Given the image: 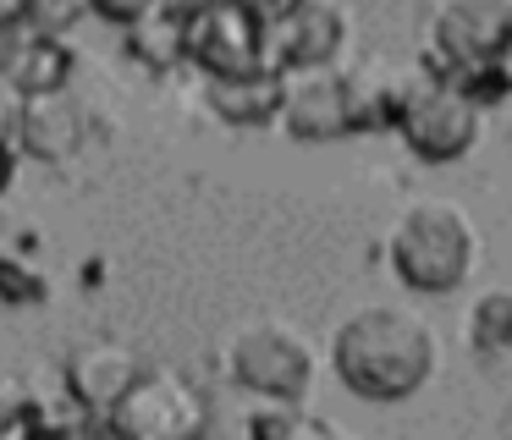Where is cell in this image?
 Instances as JSON below:
<instances>
[{"instance_id":"6da1fadb","label":"cell","mask_w":512,"mask_h":440,"mask_svg":"<svg viewBox=\"0 0 512 440\" xmlns=\"http://www.w3.org/2000/svg\"><path fill=\"white\" fill-rule=\"evenodd\" d=\"M336 374L364 402H402L435 374V336L408 308H358L336 330Z\"/></svg>"},{"instance_id":"7a4b0ae2","label":"cell","mask_w":512,"mask_h":440,"mask_svg":"<svg viewBox=\"0 0 512 440\" xmlns=\"http://www.w3.org/2000/svg\"><path fill=\"white\" fill-rule=\"evenodd\" d=\"M391 270L402 286L424 297L457 292L474 270V226L452 198H419L402 209V220L391 226Z\"/></svg>"},{"instance_id":"3957f363","label":"cell","mask_w":512,"mask_h":440,"mask_svg":"<svg viewBox=\"0 0 512 440\" xmlns=\"http://www.w3.org/2000/svg\"><path fill=\"white\" fill-rule=\"evenodd\" d=\"M105 429L122 440H193L210 429V413L177 369H138L105 407Z\"/></svg>"},{"instance_id":"277c9868","label":"cell","mask_w":512,"mask_h":440,"mask_svg":"<svg viewBox=\"0 0 512 440\" xmlns=\"http://www.w3.org/2000/svg\"><path fill=\"white\" fill-rule=\"evenodd\" d=\"M479 116L485 110L474 105L468 94H457L441 72H408V88H402V105L391 127L402 132L419 160H457V154L474 149L479 138Z\"/></svg>"},{"instance_id":"5b68a950","label":"cell","mask_w":512,"mask_h":440,"mask_svg":"<svg viewBox=\"0 0 512 440\" xmlns=\"http://www.w3.org/2000/svg\"><path fill=\"white\" fill-rule=\"evenodd\" d=\"M232 380L254 396H270V402H303L314 385V352L309 341L298 336L281 319H254L232 336Z\"/></svg>"},{"instance_id":"8992f818","label":"cell","mask_w":512,"mask_h":440,"mask_svg":"<svg viewBox=\"0 0 512 440\" xmlns=\"http://www.w3.org/2000/svg\"><path fill=\"white\" fill-rule=\"evenodd\" d=\"M188 61L204 66L210 77L265 66V11L254 0H193Z\"/></svg>"},{"instance_id":"52a82bcc","label":"cell","mask_w":512,"mask_h":440,"mask_svg":"<svg viewBox=\"0 0 512 440\" xmlns=\"http://www.w3.org/2000/svg\"><path fill=\"white\" fill-rule=\"evenodd\" d=\"M276 121L303 143L353 138V83H347V66L320 61V66L281 72V116Z\"/></svg>"},{"instance_id":"ba28073f","label":"cell","mask_w":512,"mask_h":440,"mask_svg":"<svg viewBox=\"0 0 512 440\" xmlns=\"http://www.w3.org/2000/svg\"><path fill=\"white\" fill-rule=\"evenodd\" d=\"M512 55V0H446L430 22L435 72L463 61H501Z\"/></svg>"},{"instance_id":"9c48e42d","label":"cell","mask_w":512,"mask_h":440,"mask_svg":"<svg viewBox=\"0 0 512 440\" xmlns=\"http://www.w3.org/2000/svg\"><path fill=\"white\" fill-rule=\"evenodd\" d=\"M342 44L347 22L331 0H292L281 11H265V66H276V72L336 61Z\"/></svg>"},{"instance_id":"30bf717a","label":"cell","mask_w":512,"mask_h":440,"mask_svg":"<svg viewBox=\"0 0 512 440\" xmlns=\"http://www.w3.org/2000/svg\"><path fill=\"white\" fill-rule=\"evenodd\" d=\"M83 110L72 105L67 88H56V94H28L23 99V116H17V143H23V154H34V160H72V154L83 149Z\"/></svg>"},{"instance_id":"8fae6325","label":"cell","mask_w":512,"mask_h":440,"mask_svg":"<svg viewBox=\"0 0 512 440\" xmlns=\"http://www.w3.org/2000/svg\"><path fill=\"white\" fill-rule=\"evenodd\" d=\"M210 110L226 127H265L281 116V72L276 66H248V72L210 77Z\"/></svg>"},{"instance_id":"7c38bea8","label":"cell","mask_w":512,"mask_h":440,"mask_svg":"<svg viewBox=\"0 0 512 440\" xmlns=\"http://www.w3.org/2000/svg\"><path fill=\"white\" fill-rule=\"evenodd\" d=\"M138 374L133 352H122L116 341H94V347H83L78 358L67 363V385H72V402L89 407V413H105V407L116 402V391H122L127 380Z\"/></svg>"},{"instance_id":"4fadbf2b","label":"cell","mask_w":512,"mask_h":440,"mask_svg":"<svg viewBox=\"0 0 512 440\" xmlns=\"http://www.w3.org/2000/svg\"><path fill=\"white\" fill-rule=\"evenodd\" d=\"M127 55H138L149 72H171L177 61H188V6L160 0L144 17H133L127 22Z\"/></svg>"},{"instance_id":"5bb4252c","label":"cell","mask_w":512,"mask_h":440,"mask_svg":"<svg viewBox=\"0 0 512 440\" xmlns=\"http://www.w3.org/2000/svg\"><path fill=\"white\" fill-rule=\"evenodd\" d=\"M72 77V50L61 44V33H39L34 39H17V55L12 66H6V83L17 88V94H56V88H67Z\"/></svg>"},{"instance_id":"9a60e30c","label":"cell","mask_w":512,"mask_h":440,"mask_svg":"<svg viewBox=\"0 0 512 440\" xmlns=\"http://www.w3.org/2000/svg\"><path fill=\"white\" fill-rule=\"evenodd\" d=\"M353 83V132H380L397 121V105H402V88H408V72L386 61H364L347 72Z\"/></svg>"},{"instance_id":"2e32d148","label":"cell","mask_w":512,"mask_h":440,"mask_svg":"<svg viewBox=\"0 0 512 440\" xmlns=\"http://www.w3.org/2000/svg\"><path fill=\"white\" fill-rule=\"evenodd\" d=\"M446 83L457 88V94H468L479 110L485 105H501V99L512 94V66H507V55L501 61H463V66H446Z\"/></svg>"},{"instance_id":"e0dca14e","label":"cell","mask_w":512,"mask_h":440,"mask_svg":"<svg viewBox=\"0 0 512 440\" xmlns=\"http://www.w3.org/2000/svg\"><path fill=\"white\" fill-rule=\"evenodd\" d=\"M468 341H474L479 352H507L512 347V292L507 286L474 297V308H468Z\"/></svg>"},{"instance_id":"ac0fdd59","label":"cell","mask_w":512,"mask_h":440,"mask_svg":"<svg viewBox=\"0 0 512 440\" xmlns=\"http://www.w3.org/2000/svg\"><path fill=\"white\" fill-rule=\"evenodd\" d=\"M254 435H270V440H320V435H336L325 418L303 413V402H276L270 413H254L248 418Z\"/></svg>"},{"instance_id":"d6986e66","label":"cell","mask_w":512,"mask_h":440,"mask_svg":"<svg viewBox=\"0 0 512 440\" xmlns=\"http://www.w3.org/2000/svg\"><path fill=\"white\" fill-rule=\"evenodd\" d=\"M50 286H45V275H34L23 259H0V297L12 308H28V303H39Z\"/></svg>"},{"instance_id":"ffe728a7","label":"cell","mask_w":512,"mask_h":440,"mask_svg":"<svg viewBox=\"0 0 512 440\" xmlns=\"http://www.w3.org/2000/svg\"><path fill=\"white\" fill-rule=\"evenodd\" d=\"M83 11H89V0H34V6H28V22H34L39 33H67Z\"/></svg>"},{"instance_id":"44dd1931","label":"cell","mask_w":512,"mask_h":440,"mask_svg":"<svg viewBox=\"0 0 512 440\" xmlns=\"http://www.w3.org/2000/svg\"><path fill=\"white\" fill-rule=\"evenodd\" d=\"M17 116H23V94L0 77V143H17Z\"/></svg>"},{"instance_id":"7402d4cb","label":"cell","mask_w":512,"mask_h":440,"mask_svg":"<svg viewBox=\"0 0 512 440\" xmlns=\"http://www.w3.org/2000/svg\"><path fill=\"white\" fill-rule=\"evenodd\" d=\"M149 6H160V0H89V11H100L105 22H133V17H144Z\"/></svg>"},{"instance_id":"603a6c76","label":"cell","mask_w":512,"mask_h":440,"mask_svg":"<svg viewBox=\"0 0 512 440\" xmlns=\"http://www.w3.org/2000/svg\"><path fill=\"white\" fill-rule=\"evenodd\" d=\"M28 6H34V0H0V22H6V28H23Z\"/></svg>"},{"instance_id":"cb8c5ba5","label":"cell","mask_w":512,"mask_h":440,"mask_svg":"<svg viewBox=\"0 0 512 440\" xmlns=\"http://www.w3.org/2000/svg\"><path fill=\"white\" fill-rule=\"evenodd\" d=\"M17 39H23V33L0 22V77H6V66H12V55H17Z\"/></svg>"},{"instance_id":"d4e9b609","label":"cell","mask_w":512,"mask_h":440,"mask_svg":"<svg viewBox=\"0 0 512 440\" xmlns=\"http://www.w3.org/2000/svg\"><path fill=\"white\" fill-rule=\"evenodd\" d=\"M12 176H17V149L12 143H0V193L12 187Z\"/></svg>"},{"instance_id":"484cf974","label":"cell","mask_w":512,"mask_h":440,"mask_svg":"<svg viewBox=\"0 0 512 440\" xmlns=\"http://www.w3.org/2000/svg\"><path fill=\"white\" fill-rule=\"evenodd\" d=\"M259 11H281V6H292V0H254Z\"/></svg>"},{"instance_id":"4316f807","label":"cell","mask_w":512,"mask_h":440,"mask_svg":"<svg viewBox=\"0 0 512 440\" xmlns=\"http://www.w3.org/2000/svg\"><path fill=\"white\" fill-rule=\"evenodd\" d=\"M182 6H193V0H182Z\"/></svg>"}]
</instances>
